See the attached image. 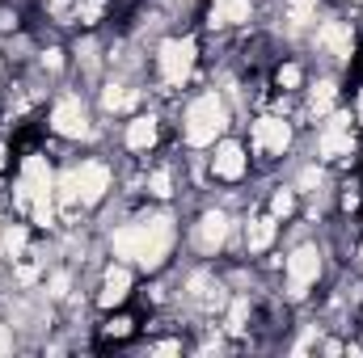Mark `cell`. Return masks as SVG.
<instances>
[{
	"mask_svg": "<svg viewBox=\"0 0 363 358\" xmlns=\"http://www.w3.org/2000/svg\"><path fill=\"white\" fill-rule=\"evenodd\" d=\"M271 211L274 215H291V211H296V194H291V190H279L271 198Z\"/></svg>",
	"mask_w": 363,
	"mask_h": 358,
	"instance_id": "obj_24",
	"label": "cell"
},
{
	"mask_svg": "<svg viewBox=\"0 0 363 358\" xmlns=\"http://www.w3.org/2000/svg\"><path fill=\"white\" fill-rule=\"evenodd\" d=\"M228 127V110H224V101L216 97V93H203V97H194L190 105H186V144L190 148H207V144H216V135Z\"/></svg>",
	"mask_w": 363,
	"mask_h": 358,
	"instance_id": "obj_3",
	"label": "cell"
},
{
	"mask_svg": "<svg viewBox=\"0 0 363 358\" xmlns=\"http://www.w3.org/2000/svg\"><path fill=\"white\" fill-rule=\"evenodd\" d=\"M313 13H317V0H287V21H291V30H304V25L313 21Z\"/></svg>",
	"mask_w": 363,
	"mask_h": 358,
	"instance_id": "obj_19",
	"label": "cell"
},
{
	"mask_svg": "<svg viewBox=\"0 0 363 358\" xmlns=\"http://www.w3.org/2000/svg\"><path fill=\"white\" fill-rule=\"evenodd\" d=\"M182 346L178 342H161V346H152V354H178Z\"/></svg>",
	"mask_w": 363,
	"mask_h": 358,
	"instance_id": "obj_30",
	"label": "cell"
},
{
	"mask_svg": "<svg viewBox=\"0 0 363 358\" xmlns=\"http://www.w3.org/2000/svg\"><path fill=\"white\" fill-rule=\"evenodd\" d=\"M77 13H81L85 25H93V21L101 17V0H77Z\"/></svg>",
	"mask_w": 363,
	"mask_h": 358,
	"instance_id": "obj_26",
	"label": "cell"
},
{
	"mask_svg": "<svg viewBox=\"0 0 363 358\" xmlns=\"http://www.w3.org/2000/svg\"><path fill=\"white\" fill-rule=\"evenodd\" d=\"M51 131L64 135V139H81L89 131V110L81 97H60L55 110H51Z\"/></svg>",
	"mask_w": 363,
	"mask_h": 358,
	"instance_id": "obj_6",
	"label": "cell"
},
{
	"mask_svg": "<svg viewBox=\"0 0 363 358\" xmlns=\"http://www.w3.org/2000/svg\"><path fill=\"white\" fill-rule=\"evenodd\" d=\"M152 144H157V118H135L127 127V148L131 152H148Z\"/></svg>",
	"mask_w": 363,
	"mask_h": 358,
	"instance_id": "obj_15",
	"label": "cell"
},
{
	"mask_svg": "<svg viewBox=\"0 0 363 358\" xmlns=\"http://www.w3.org/2000/svg\"><path fill=\"white\" fill-rule=\"evenodd\" d=\"M127 333H131V321H127V316H114V321L106 325V337H127Z\"/></svg>",
	"mask_w": 363,
	"mask_h": 358,
	"instance_id": "obj_27",
	"label": "cell"
},
{
	"mask_svg": "<svg viewBox=\"0 0 363 358\" xmlns=\"http://www.w3.org/2000/svg\"><path fill=\"white\" fill-rule=\"evenodd\" d=\"M194 55H199L194 38H169V42H161V51H157L161 81L165 85H186V76L194 72Z\"/></svg>",
	"mask_w": 363,
	"mask_h": 358,
	"instance_id": "obj_4",
	"label": "cell"
},
{
	"mask_svg": "<svg viewBox=\"0 0 363 358\" xmlns=\"http://www.w3.org/2000/svg\"><path fill=\"white\" fill-rule=\"evenodd\" d=\"M9 350H13V333H9V329L0 325V358L9 354Z\"/></svg>",
	"mask_w": 363,
	"mask_h": 358,
	"instance_id": "obj_29",
	"label": "cell"
},
{
	"mask_svg": "<svg viewBox=\"0 0 363 358\" xmlns=\"http://www.w3.org/2000/svg\"><path fill=\"white\" fill-rule=\"evenodd\" d=\"M317 47H325L334 59H351L355 34H351L347 21H325V25H317Z\"/></svg>",
	"mask_w": 363,
	"mask_h": 358,
	"instance_id": "obj_10",
	"label": "cell"
},
{
	"mask_svg": "<svg viewBox=\"0 0 363 358\" xmlns=\"http://www.w3.org/2000/svg\"><path fill=\"white\" fill-rule=\"evenodd\" d=\"M127 295H131V270L127 266H110L106 270V282H101L97 304H101V308H114V304H123Z\"/></svg>",
	"mask_w": 363,
	"mask_h": 358,
	"instance_id": "obj_13",
	"label": "cell"
},
{
	"mask_svg": "<svg viewBox=\"0 0 363 358\" xmlns=\"http://www.w3.org/2000/svg\"><path fill=\"white\" fill-rule=\"evenodd\" d=\"M317 274H321V253H317L313 245H300V249L287 258V295L300 299V295L317 282Z\"/></svg>",
	"mask_w": 363,
	"mask_h": 358,
	"instance_id": "obj_5",
	"label": "cell"
},
{
	"mask_svg": "<svg viewBox=\"0 0 363 358\" xmlns=\"http://www.w3.org/2000/svg\"><path fill=\"white\" fill-rule=\"evenodd\" d=\"M291 144V127L283 118H258L254 122V148L267 152V156H283Z\"/></svg>",
	"mask_w": 363,
	"mask_h": 358,
	"instance_id": "obj_9",
	"label": "cell"
},
{
	"mask_svg": "<svg viewBox=\"0 0 363 358\" xmlns=\"http://www.w3.org/2000/svg\"><path fill=\"white\" fill-rule=\"evenodd\" d=\"M274 232H279V224H274V219H254V224H250V232H245V245H250V253H262V249H271Z\"/></svg>",
	"mask_w": 363,
	"mask_h": 358,
	"instance_id": "obj_17",
	"label": "cell"
},
{
	"mask_svg": "<svg viewBox=\"0 0 363 358\" xmlns=\"http://www.w3.org/2000/svg\"><path fill=\"white\" fill-rule=\"evenodd\" d=\"M17 207L30 211L38 228L55 224V178H51V169H47L43 156H26L21 181H17Z\"/></svg>",
	"mask_w": 363,
	"mask_h": 358,
	"instance_id": "obj_2",
	"label": "cell"
},
{
	"mask_svg": "<svg viewBox=\"0 0 363 358\" xmlns=\"http://www.w3.org/2000/svg\"><path fill=\"white\" fill-rule=\"evenodd\" d=\"M169 185H174V178H169V169H157V173L148 178V194H152V198H169V194H174Z\"/></svg>",
	"mask_w": 363,
	"mask_h": 358,
	"instance_id": "obj_22",
	"label": "cell"
},
{
	"mask_svg": "<svg viewBox=\"0 0 363 358\" xmlns=\"http://www.w3.org/2000/svg\"><path fill=\"white\" fill-rule=\"evenodd\" d=\"M334 101H338V85H334V81H321L317 89L308 93V110H313V114H330Z\"/></svg>",
	"mask_w": 363,
	"mask_h": 358,
	"instance_id": "obj_18",
	"label": "cell"
},
{
	"mask_svg": "<svg viewBox=\"0 0 363 358\" xmlns=\"http://www.w3.org/2000/svg\"><path fill=\"white\" fill-rule=\"evenodd\" d=\"M250 13H254V8H250V0H216L207 21L220 30V25H241V21H250Z\"/></svg>",
	"mask_w": 363,
	"mask_h": 358,
	"instance_id": "obj_14",
	"label": "cell"
},
{
	"mask_svg": "<svg viewBox=\"0 0 363 358\" xmlns=\"http://www.w3.org/2000/svg\"><path fill=\"white\" fill-rule=\"evenodd\" d=\"M245 316H250V304L233 299V308H228V333H245Z\"/></svg>",
	"mask_w": 363,
	"mask_h": 358,
	"instance_id": "obj_21",
	"label": "cell"
},
{
	"mask_svg": "<svg viewBox=\"0 0 363 358\" xmlns=\"http://www.w3.org/2000/svg\"><path fill=\"white\" fill-rule=\"evenodd\" d=\"M300 81H304V72H300L296 64H283V68H279V89H296Z\"/></svg>",
	"mask_w": 363,
	"mask_h": 358,
	"instance_id": "obj_25",
	"label": "cell"
},
{
	"mask_svg": "<svg viewBox=\"0 0 363 358\" xmlns=\"http://www.w3.org/2000/svg\"><path fill=\"white\" fill-rule=\"evenodd\" d=\"M72 185H77V202H101V194L110 190V169L106 165H97V161H85L81 169H72Z\"/></svg>",
	"mask_w": 363,
	"mask_h": 358,
	"instance_id": "obj_8",
	"label": "cell"
},
{
	"mask_svg": "<svg viewBox=\"0 0 363 358\" xmlns=\"http://www.w3.org/2000/svg\"><path fill=\"white\" fill-rule=\"evenodd\" d=\"M351 148H355V139H351V114H334L325 122L321 139H317V152L325 161H338V156H351Z\"/></svg>",
	"mask_w": 363,
	"mask_h": 358,
	"instance_id": "obj_7",
	"label": "cell"
},
{
	"mask_svg": "<svg viewBox=\"0 0 363 358\" xmlns=\"http://www.w3.org/2000/svg\"><path fill=\"white\" fill-rule=\"evenodd\" d=\"M68 295V274H51V299H64Z\"/></svg>",
	"mask_w": 363,
	"mask_h": 358,
	"instance_id": "obj_28",
	"label": "cell"
},
{
	"mask_svg": "<svg viewBox=\"0 0 363 358\" xmlns=\"http://www.w3.org/2000/svg\"><path fill=\"white\" fill-rule=\"evenodd\" d=\"M21 249H26V228H21V224H13V228L4 232V253H9V258H17Z\"/></svg>",
	"mask_w": 363,
	"mask_h": 358,
	"instance_id": "obj_23",
	"label": "cell"
},
{
	"mask_svg": "<svg viewBox=\"0 0 363 358\" xmlns=\"http://www.w3.org/2000/svg\"><path fill=\"white\" fill-rule=\"evenodd\" d=\"M190 299H199L207 312L224 304V295H220V282H211L207 274H194V278H190Z\"/></svg>",
	"mask_w": 363,
	"mask_h": 358,
	"instance_id": "obj_16",
	"label": "cell"
},
{
	"mask_svg": "<svg viewBox=\"0 0 363 358\" xmlns=\"http://www.w3.org/2000/svg\"><path fill=\"white\" fill-rule=\"evenodd\" d=\"M131 101H135V93H127L123 85H110V89L101 93V105H106V110H123V105H131Z\"/></svg>",
	"mask_w": 363,
	"mask_h": 358,
	"instance_id": "obj_20",
	"label": "cell"
},
{
	"mask_svg": "<svg viewBox=\"0 0 363 358\" xmlns=\"http://www.w3.org/2000/svg\"><path fill=\"white\" fill-rule=\"evenodd\" d=\"M0 169H4V148H0Z\"/></svg>",
	"mask_w": 363,
	"mask_h": 358,
	"instance_id": "obj_31",
	"label": "cell"
},
{
	"mask_svg": "<svg viewBox=\"0 0 363 358\" xmlns=\"http://www.w3.org/2000/svg\"><path fill=\"white\" fill-rule=\"evenodd\" d=\"M211 169H216V178L237 181L245 173V148H241V144H220L216 156H211Z\"/></svg>",
	"mask_w": 363,
	"mask_h": 358,
	"instance_id": "obj_12",
	"label": "cell"
},
{
	"mask_svg": "<svg viewBox=\"0 0 363 358\" xmlns=\"http://www.w3.org/2000/svg\"><path fill=\"white\" fill-rule=\"evenodd\" d=\"M194 241H199L203 253H216V249L228 241V219H224L220 211H207V215L199 219V228H194Z\"/></svg>",
	"mask_w": 363,
	"mask_h": 358,
	"instance_id": "obj_11",
	"label": "cell"
},
{
	"mask_svg": "<svg viewBox=\"0 0 363 358\" xmlns=\"http://www.w3.org/2000/svg\"><path fill=\"white\" fill-rule=\"evenodd\" d=\"M169 245H174V219L169 215H144V219L123 224L114 232V253L144 270L161 266L169 258Z\"/></svg>",
	"mask_w": 363,
	"mask_h": 358,
	"instance_id": "obj_1",
	"label": "cell"
}]
</instances>
